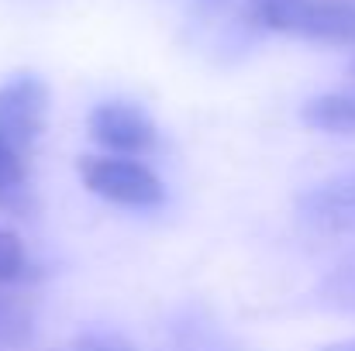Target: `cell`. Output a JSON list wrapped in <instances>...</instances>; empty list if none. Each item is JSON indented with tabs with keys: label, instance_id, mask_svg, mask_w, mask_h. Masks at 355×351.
Returning a JSON list of instances; mask_svg holds the SVG:
<instances>
[{
	"label": "cell",
	"instance_id": "obj_1",
	"mask_svg": "<svg viewBox=\"0 0 355 351\" xmlns=\"http://www.w3.org/2000/svg\"><path fill=\"white\" fill-rule=\"evenodd\" d=\"M245 17L262 31H279L338 48L355 45L352 0H248Z\"/></svg>",
	"mask_w": 355,
	"mask_h": 351
},
{
	"label": "cell",
	"instance_id": "obj_2",
	"mask_svg": "<svg viewBox=\"0 0 355 351\" xmlns=\"http://www.w3.org/2000/svg\"><path fill=\"white\" fill-rule=\"evenodd\" d=\"M76 172L83 179V186L128 210H155L166 204V186L162 179L138 159H124V155H80Z\"/></svg>",
	"mask_w": 355,
	"mask_h": 351
},
{
	"label": "cell",
	"instance_id": "obj_3",
	"mask_svg": "<svg viewBox=\"0 0 355 351\" xmlns=\"http://www.w3.org/2000/svg\"><path fill=\"white\" fill-rule=\"evenodd\" d=\"M49 120V87L35 73H17L0 83V138L28 152L45 134Z\"/></svg>",
	"mask_w": 355,
	"mask_h": 351
},
{
	"label": "cell",
	"instance_id": "obj_4",
	"mask_svg": "<svg viewBox=\"0 0 355 351\" xmlns=\"http://www.w3.org/2000/svg\"><path fill=\"white\" fill-rule=\"evenodd\" d=\"M87 134H90V141H97L111 155H124V159L145 155L159 141L155 120L145 114L138 104H128V100L97 104L90 111V117H87Z\"/></svg>",
	"mask_w": 355,
	"mask_h": 351
},
{
	"label": "cell",
	"instance_id": "obj_5",
	"mask_svg": "<svg viewBox=\"0 0 355 351\" xmlns=\"http://www.w3.org/2000/svg\"><path fill=\"white\" fill-rule=\"evenodd\" d=\"M300 217L324 234H345L355 231V172L328 179L314 190H307L300 200Z\"/></svg>",
	"mask_w": 355,
	"mask_h": 351
},
{
	"label": "cell",
	"instance_id": "obj_6",
	"mask_svg": "<svg viewBox=\"0 0 355 351\" xmlns=\"http://www.w3.org/2000/svg\"><path fill=\"white\" fill-rule=\"evenodd\" d=\"M31 155L0 138V207L21 214L31 207Z\"/></svg>",
	"mask_w": 355,
	"mask_h": 351
},
{
	"label": "cell",
	"instance_id": "obj_7",
	"mask_svg": "<svg viewBox=\"0 0 355 351\" xmlns=\"http://www.w3.org/2000/svg\"><path fill=\"white\" fill-rule=\"evenodd\" d=\"M300 120L314 131L328 134H355V90L321 93L300 107Z\"/></svg>",
	"mask_w": 355,
	"mask_h": 351
},
{
	"label": "cell",
	"instance_id": "obj_8",
	"mask_svg": "<svg viewBox=\"0 0 355 351\" xmlns=\"http://www.w3.org/2000/svg\"><path fill=\"white\" fill-rule=\"evenodd\" d=\"M35 341V310L17 293H0V351H24Z\"/></svg>",
	"mask_w": 355,
	"mask_h": 351
},
{
	"label": "cell",
	"instance_id": "obj_9",
	"mask_svg": "<svg viewBox=\"0 0 355 351\" xmlns=\"http://www.w3.org/2000/svg\"><path fill=\"white\" fill-rule=\"evenodd\" d=\"M31 279H38V265L31 262L24 241L14 231L0 228V286L31 282Z\"/></svg>",
	"mask_w": 355,
	"mask_h": 351
},
{
	"label": "cell",
	"instance_id": "obj_10",
	"mask_svg": "<svg viewBox=\"0 0 355 351\" xmlns=\"http://www.w3.org/2000/svg\"><path fill=\"white\" fill-rule=\"evenodd\" d=\"M73 351H138V348L128 345L118 334H97V331H90V334H80L73 341Z\"/></svg>",
	"mask_w": 355,
	"mask_h": 351
},
{
	"label": "cell",
	"instance_id": "obj_11",
	"mask_svg": "<svg viewBox=\"0 0 355 351\" xmlns=\"http://www.w3.org/2000/svg\"><path fill=\"white\" fill-rule=\"evenodd\" d=\"M321 351H355V338H345V341H335V345H324Z\"/></svg>",
	"mask_w": 355,
	"mask_h": 351
},
{
	"label": "cell",
	"instance_id": "obj_12",
	"mask_svg": "<svg viewBox=\"0 0 355 351\" xmlns=\"http://www.w3.org/2000/svg\"><path fill=\"white\" fill-rule=\"evenodd\" d=\"M352 76H355V69H352Z\"/></svg>",
	"mask_w": 355,
	"mask_h": 351
},
{
	"label": "cell",
	"instance_id": "obj_13",
	"mask_svg": "<svg viewBox=\"0 0 355 351\" xmlns=\"http://www.w3.org/2000/svg\"><path fill=\"white\" fill-rule=\"evenodd\" d=\"M352 3H355V0H352Z\"/></svg>",
	"mask_w": 355,
	"mask_h": 351
}]
</instances>
